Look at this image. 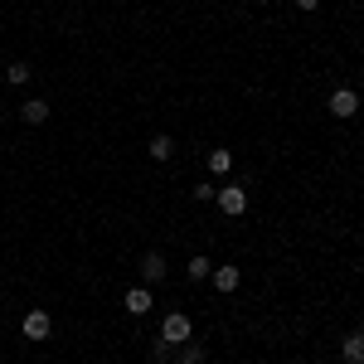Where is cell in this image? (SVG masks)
Listing matches in <instances>:
<instances>
[{
  "instance_id": "9",
  "label": "cell",
  "mask_w": 364,
  "mask_h": 364,
  "mask_svg": "<svg viewBox=\"0 0 364 364\" xmlns=\"http://www.w3.org/2000/svg\"><path fill=\"white\" fill-rule=\"evenodd\" d=\"M209 175H219V180L233 175V151H228V146H214V151H209Z\"/></svg>"
},
{
  "instance_id": "14",
  "label": "cell",
  "mask_w": 364,
  "mask_h": 364,
  "mask_svg": "<svg viewBox=\"0 0 364 364\" xmlns=\"http://www.w3.org/2000/svg\"><path fill=\"white\" fill-rule=\"evenodd\" d=\"M29 78H34V68L29 63H5V83H15V87H25Z\"/></svg>"
},
{
  "instance_id": "21",
  "label": "cell",
  "mask_w": 364,
  "mask_h": 364,
  "mask_svg": "<svg viewBox=\"0 0 364 364\" xmlns=\"http://www.w3.org/2000/svg\"><path fill=\"white\" fill-rule=\"evenodd\" d=\"M0 112H5V107H0Z\"/></svg>"
},
{
  "instance_id": "17",
  "label": "cell",
  "mask_w": 364,
  "mask_h": 364,
  "mask_svg": "<svg viewBox=\"0 0 364 364\" xmlns=\"http://www.w3.org/2000/svg\"><path fill=\"white\" fill-rule=\"evenodd\" d=\"M360 336H364V316H360Z\"/></svg>"
},
{
  "instance_id": "5",
  "label": "cell",
  "mask_w": 364,
  "mask_h": 364,
  "mask_svg": "<svg viewBox=\"0 0 364 364\" xmlns=\"http://www.w3.org/2000/svg\"><path fill=\"white\" fill-rule=\"evenodd\" d=\"M209 282H214V291H238V282H243V272L233 267V262H214V272H209Z\"/></svg>"
},
{
  "instance_id": "12",
  "label": "cell",
  "mask_w": 364,
  "mask_h": 364,
  "mask_svg": "<svg viewBox=\"0 0 364 364\" xmlns=\"http://www.w3.org/2000/svg\"><path fill=\"white\" fill-rule=\"evenodd\" d=\"M209 272H214V262H209V257H199V252L185 262V277H190V282H209Z\"/></svg>"
},
{
  "instance_id": "8",
  "label": "cell",
  "mask_w": 364,
  "mask_h": 364,
  "mask_svg": "<svg viewBox=\"0 0 364 364\" xmlns=\"http://www.w3.org/2000/svg\"><path fill=\"white\" fill-rule=\"evenodd\" d=\"M20 122H29V127H44V122H49V102H44V97H29V102H20Z\"/></svg>"
},
{
  "instance_id": "18",
  "label": "cell",
  "mask_w": 364,
  "mask_h": 364,
  "mask_svg": "<svg viewBox=\"0 0 364 364\" xmlns=\"http://www.w3.org/2000/svg\"><path fill=\"white\" fill-rule=\"evenodd\" d=\"M291 364H311V360H291Z\"/></svg>"
},
{
  "instance_id": "4",
  "label": "cell",
  "mask_w": 364,
  "mask_h": 364,
  "mask_svg": "<svg viewBox=\"0 0 364 364\" xmlns=\"http://www.w3.org/2000/svg\"><path fill=\"white\" fill-rule=\"evenodd\" d=\"M20 331H25V340H49L54 336V316H49V311H25Z\"/></svg>"
},
{
  "instance_id": "19",
  "label": "cell",
  "mask_w": 364,
  "mask_h": 364,
  "mask_svg": "<svg viewBox=\"0 0 364 364\" xmlns=\"http://www.w3.org/2000/svg\"><path fill=\"white\" fill-rule=\"evenodd\" d=\"M151 364H166V360H151Z\"/></svg>"
},
{
  "instance_id": "20",
  "label": "cell",
  "mask_w": 364,
  "mask_h": 364,
  "mask_svg": "<svg viewBox=\"0 0 364 364\" xmlns=\"http://www.w3.org/2000/svg\"><path fill=\"white\" fill-rule=\"evenodd\" d=\"M0 73H5V63H0Z\"/></svg>"
},
{
  "instance_id": "13",
  "label": "cell",
  "mask_w": 364,
  "mask_h": 364,
  "mask_svg": "<svg viewBox=\"0 0 364 364\" xmlns=\"http://www.w3.org/2000/svg\"><path fill=\"white\" fill-rule=\"evenodd\" d=\"M180 364H209L204 345H199V340H185V345H180Z\"/></svg>"
},
{
  "instance_id": "16",
  "label": "cell",
  "mask_w": 364,
  "mask_h": 364,
  "mask_svg": "<svg viewBox=\"0 0 364 364\" xmlns=\"http://www.w3.org/2000/svg\"><path fill=\"white\" fill-rule=\"evenodd\" d=\"M316 5H321V0H296V10H316Z\"/></svg>"
},
{
  "instance_id": "15",
  "label": "cell",
  "mask_w": 364,
  "mask_h": 364,
  "mask_svg": "<svg viewBox=\"0 0 364 364\" xmlns=\"http://www.w3.org/2000/svg\"><path fill=\"white\" fill-rule=\"evenodd\" d=\"M214 195H219V185H195V199H199V204H209Z\"/></svg>"
},
{
  "instance_id": "7",
  "label": "cell",
  "mask_w": 364,
  "mask_h": 364,
  "mask_svg": "<svg viewBox=\"0 0 364 364\" xmlns=\"http://www.w3.org/2000/svg\"><path fill=\"white\" fill-rule=\"evenodd\" d=\"M166 257H161V252H146V257H141V287H156V282H166Z\"/></svg>"
},
{
  "instance_id": "10",
  "label": "cell",
  "mask_w": 364,
  "mask_h": 364,
  "mask_svg": "<svg viewBox=\"0 0 364 364\" xmlns=\"http://www.w3.org/2000/svg\"><path fill=\"white\" fill-rule=\"evenodd\" d=\"M340 360H345V364H364V336H360V331L340 340Z\"/></svg>"
},
{
  "instance_id": "11",
  "label": "cell",
  "mask_w": 364,
  "mask_h": 364,
  "mask_svg": "<svg viewBox=\"0 0 364 364\" xmlns=\"http://www.w3.org/2000/svg\"><path fill=\"white\" fill-rule=\"evenodd\" d=\"M146 151H151V161H156V166H166L170 156H175V141H170L166 132H156V136H151V146H146Z\"/></svg>"
},
{
  "instance_id": "2",
  "label": "cell",
  "mask_w": 364,
  "mask_h": 364,
  "mask_svg": "<svg viewBox=\"0 0 364 364\" xmlns=\"http://www.w3.org/2000/svg\"><path fill=\"white\" fill-rule=\"evenodd\" d=\"M214 204L224 209L228 219H243V214H248V190H243V185H219Z\"/></svg>"
},
{
  "instance_id": "6",
  "label": "cell",
  "mask_w": 364,
  "mask_h": 364,
  "mask_svg": "<svg viewBox=\"0 0 364 364\" xmlns=\"http://www.w3.org/2000/svg\"><path fill=\"white\" fill-rule=\"evenodd\" d=\"M122 306H127V316H146V311L156 306V296H151V287H132V291H127V296H122Z\"/></svg>"
},
{
  "instance_id": "3",
  "label": "cell",
  "mask_w": 364,
  "mask_h": 364,
  "mask_svg": "<svg viewBox=\"0 0 364 364\" xmlns=\"http://www.w3.org/2000/svg\"><path fill=\"white\" fill-rule=\"evenodd\" d=\"M326 107H331V117H336V122H350V117L360 112V92H355V87H336Z\"/></svg>"
},
{
  "instance_id": "1",
  "label": "cell",
  "mask_w": 364,
  "mask_h": 364,
  "mask_svg": "<svg viewBox=\"0 0 364 364\" xmlns=\"http://www.w3.org/2000/svg\"><path fill=\"white\" fill-rule=\"evenodd\" d=\"M161 345H170V350H180V345H185V340H195V321H190V316H185V311H170L166 321H161Z\"/></svg>"
}]
</instances>
